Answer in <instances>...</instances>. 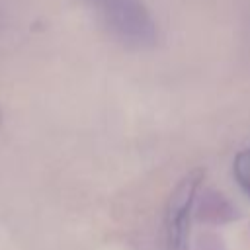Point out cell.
Instances as JSON below:
<instances>
[{
	"mask_svg": "<svg viewBox=\"0 0 250 250\" xmlns=\"http://www.w3.org/2000/svg\"><path fill=\"white\" fill-rule=\"evenodd\" d=\"M201 170H193L189 172L186 178H182V182L176 186V189L172 191V197L168 201V215H166V223H168V234H170V242L174 246H180L186 238V230H188V221H189V211L193 207L195 201V193L197 188L201 184Z\"/></svg>",
	"mask_w": 250,
	"mask_h": 250,
	"instance_id": "cell-2",
	"label": "cell"
},
{
	"mask_svg": "<svg viewBox=\"0 0 250 250\" xmlns=\"http://www.w3.org/2000/svg\"><path fill=\"white\" fill-rule=\"evenodd\" d=\"M232 170H234V178L240 184V188L250 195V148L240 150L236 154Z\"/></svg>",
	"mask_w": 250,
	"mask_h": 250,
	"instance_id": "cell-3",
	"label": "cell"
},
{
	"mask_svg": "<svg viewBox=\"0 0 250 250\" xmlns=\"http://www.w3.org/2000/svg\"><path fill=\"white\" fill-rule=\"evenodd\" d=\"M0 119H2V111H0Z\"/></svg>",
	"mask_w": 250,
	"mask_h": 250,
	"instance_id": "cell-4",
	"label": "cell"
},
{
	"mask_svg": "<svg viewBox=\"0 0 250 250\" xmlns=\"http://www.w3.org/2000/svg\"><path fill=\"white\" fill-rule=\"evenodd\" d=\"M96 20L121 47L131 51L152 49L158 27L143 0H88Z\"/></svg>",
	"mask_w": 250,
	"mask_h": 250,
	"instance_id": "cell-1",
	"label": "cell"
}]
</instances>
